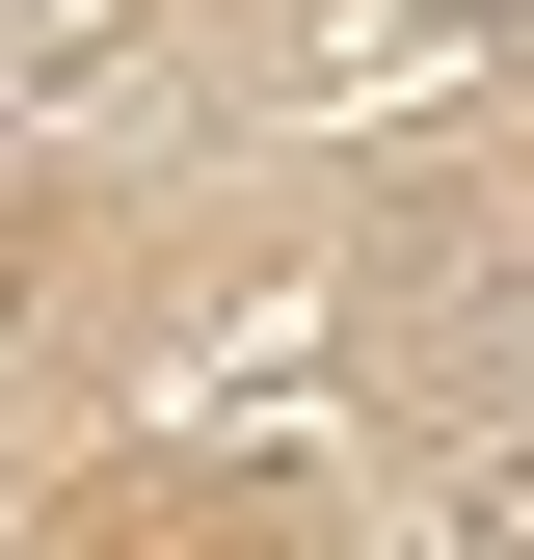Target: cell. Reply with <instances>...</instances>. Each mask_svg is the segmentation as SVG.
Listing matches in <instances>:
<instances>
[{
    "label": "cell",
    "mask_w": 534,
    "mask_h": 560,
    "mask_svg": "<svg viewBox=\"0 0 534 560\" xmlns=\"http://www.w3.org/2000/svg\"><path fill=\"white\" fill-rule=\"evenodd\" d=\"M54 27H107V0H0V54H54Z\"/></svg>",
    "instance_id": "obj_1"
},
{
    "label": "cell",
    "mask_w": 534,
    "mask_h": 560,
    "mask_svg": "<svg viewBox=\"0 0 534 560\" xmlns=\"http://www.w3.org/2000/svg\"><path fill=\"white\" fill-rule=\"evenodd\" d=\"M508 54H534V0H508Z\"/></svg>",
    "instance_id": "obj_2"
}]
</instances>
